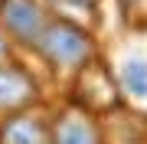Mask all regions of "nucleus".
<instances>
[{
	"label": "nucleus",
	"instance_id": "obj_4",
	"mask_svg": "<svg viewBox=\"0 0 147 144\" xmlns=\"http://www.w3.org/2000/svg\"><path fill=\"white\" fill-rule=\"evenodd\" d=\"M33 92H36V85L30 82V75H23L20 69H13L7 62L0 66V112L26 105L33 98Z\"/></svg>",
	"mask_w": 147,
	"mask_h": 144
},
{
	"label": "nucleus",
	"instance_id": "obj_7",
	"mask_svg": "<svg viewBox=\"0 0 147 144\" xmlns=\"http://www.w3.org/2000/svg\"><path fill=\"white\" fill-rule=\"evenodd\" d=\"M7 56H10V43H7V33L0 30V66L7 62Z\"/></svg>",
	"mask_w": 147,
	"mask_h": 144
},
{
	"label": "nucleus",
	"instance_id": "obj_6",
	"mask_svg": "<svg viewBox=\"0 0 147 144\" xmlns=\"http://www.w3.org/2000/svg\"><path fill=\"white\" fill-rule=\"evenodd\" d=\"M118 79H121V89L131 98L147 101V59L144 56H127L124 62H121Z\"/></svg>",
	"mask_w": 147,
	"mask_h": 144
},
{
	"label": "nucleus",
	"instance_id": "obj_5",
	"mask_svg": "<svg viewBox=\"0 0 147 144\" xmlns=\"http://www.w3.org/2000/svg\"><path fill=\"white\" fill-rule=\"evenodd\" d=\"M53 144H101L98 128L79 112H69L53 128Z\"/></svg>",
	"mask_w": 147,
	"mask_h": 144
},
{
	"label": "nucleus",
	"instance_id": "obj_1",
	"mask_svg": "<svg viewBox=\"0 0 147 144\" xmlns=\"http://www.w3.org/2000/svg\"><path fill=\"white\" fill-rule=\"evenodd\" d=\"M36 49L56 69H75V66H85V59L92 56V36L69 20H56L46 23Z\"/></svg>",
	"mask_w": 147,
	"mask_h": 144
},
{
	"label": "nucleus",
	"instance_id": "obj_2",
	"mask_svg": "<svg viewBox=\"0 0 147 144\" xmlns=\"http://www.w3.org/2000/svg\"><path fill=\"white\" fill-rule=\"evenodd\" d=\"M0 23H3V33H10L13 39L36 46L49 20L36 0H0Z\"/></svg>",
	"mask_w": 147,
	"mask_h": 144
},
{
	"label": "nucleus",
	"instance_id": "obj_3",
	"mask_svg": "<svg viewBox=\"0 0 147 144\" xmlns=\"http://www.w3.org/2000/svg\"><path fill=\"white\" fill-rule=\"evenodd\" d=\"M3 144H53V134L36 115H13L0 134Z\"/></svg>",
	"mask_w": 147,
	"mask_h": 144
}]
</instances>
